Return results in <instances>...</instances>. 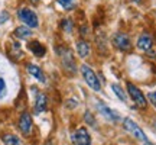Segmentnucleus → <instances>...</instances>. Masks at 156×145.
Wrapping results in <instances>:
<instances>
[{
	"label": "nucleus",
	"mask_w": 156,
	"mask_h": 145,
	"mask_svg": "<svg viewBox=\"0 0 156 145\" xmlns=\"http://www.w3.org/2000/svg\"><path fill=\"white\" fill-rule=\"evenodd\" d=\"M127 91L130 97H132V100L134 102V105L140 109H146L147 106V102H146V97L143 96V93L140 91L133 83H127Z\"/></svg>",
	"instance_id": "obj_3"
},
{
	"label": "nucleus",
	"mask_w": 156,
	"mask_h": 145,
	"mask_svg": "<svg viewBox=\"0 0 156 145\" xmlns=\"http://www.w3.org/2000/svg\"><path fill=\"white\" fill-rule=\"evenodd\" d=\"M62 29H64L65 32H68V34H71V32H73V22H71L69 19H64V20H62Z\"/></svg>",
	"instance_id": "obj_19"
},
{
	"label": "nucleus",
	"mask_w": 156,
	"mask_h": 145,
	"mask_svg": "<svg viewBox=\"0 0 156 145\" xmlns=\"http://www.w3.org/2000/svg\"><path fill=\"white\" fill-rule=\"evenodd\" d=\"M28 48H29V51H32V52H34V55H36V57H44L45 54H46V48H45L41 42H38V41H32V42H29Z\"/></svg>",
	"instance_id": "obj_12"
},
{
	"label": "nucleus",
	"mask_w": 156,
	"mask_h": 145,
	"mask_svg": "<svg viewBox=\"0 0 156 145\" xmlns=\"http://www.w3.org/2000/svg\"><path fill=\"white\" fill-rule=\"evenodd\" d=\"M19 129L22 131L23 135H29L32 131V117L29 113H22V116L19 119Z\"/></svg>",
	"instance_id": "obj_7"
},
{
	"label": "nucleus",
	"mask_w": 156,
	"mask_h": 145,
	"mask_svg": "<svg viewBox=\"0 0 156 145\" xmlns=\"http://www.w3.org/2000/svg\"><path fill=\"white\" fill-rule=\"evenodd\" d=\"M112 90L114 91V95H116L122 102H126V100H127V96H126V93L123 91V89L120 87V86H119V84H112Z\"/></svg>",
	"instance_id": "obj_17"
},
{
	"label": "nucleus",
	"mask_w": 156,
	"mask_h": 145,
	"mask_svg": "<svg viewBox=\"0 0 156 145\" xmlns=\"http://www.w3.org/2000/svg\"><path fill=\"white\" fill-rule=\"evenodd\" d=\"M84 119H85V122H88L93 128H95L97 126V123H95V119L93 117V115L90 113V112H85V116H84Z\"/></svg>",
	"instance_id": "obj_20"
},
{
	"label": "nucleus",
	"mask_w": 156,
	"mask_h": 145,
	"mask_svg": "<svg viewBox=\"0 0 156 145\" xmlns=\"http://www.w3.org/2000/svg\"><path fill=\"white\" fill-rule=\"evenodd\" d=\"M97 109H98V112H100V113L106 117V119L112 121V122H116V121H119V119H120V116L117 115V112L112 110V109L107 106V105H104V103H97Z\"/></svg>",
	"instance_id": "obj_8"
},
{
	"label": "nucleus",
	"mask_w": 156,
	"mask_h": 145,
	"mask_svg": "<svg viewBox=\"0 0 156 145\" xmlns=\"http://www.w3.org/2000/svg\"><path fill=\"white\" fill-rule=\"evenodd\" d=\"M143 145H155V144H152V142H149V141H146V142H143Z\"/></svg>",
	"instance_id": "obj_24"
},
{
	"label": "nucleus",
	"mask_w": 156,
	"mask_h": 145,
	"mask_svg": "<svg viewBox=\"0 0 156 145\" xmlns=\"http://www.w3.org/2000/svg\"><path fill=\"white\" fill-rule=\"evenodd\" d=\"M17 16H19V19H20L26 26H29V28H38L39 26V20H38L36 13H35L34 10L28 9V7H22V9H19Z\"/></svg>",
	"instance_id": "obj_1"
},
{
	"label": "nucleus",
	"mask_w": 156,
	"mask_h": 145,
	"mask_svg": "<svg viewBox=\"0 0 156 145\" xmlns=\"http://www.w3.org/2000/svg\"><path fill=\"white\" fill-rule=\"evenodd\" d=\"M3 142L5 145H23V142L15 135H5L3 136Z\"/></svg>",
	"instance_id": "obj_16"
},
{
	"label": "nucleus",
	"mask_w": 156,
	"mask_h": 145,
	"mask_svg": "<svg viewBox=\"0 0 156 145\" xmlns=\"http://www.w3.org/2000/svg\"><path fill=\"white\" fill-rule=\"evenodd\" d=\"M153 45V41H152V36L149 34H142L137 39V48L142 51H149Z\"/></svg>",
	"instance_id": "obj_9"
},
{
	"label": "nucleus",
	"mask_w": 156,
	"mask_h": 145,
	"mask_svg": "<svg viewBox=\"0 0 156 145\" xmlns=\"http://www.w3.org/2000/svg\"><path fill=\"white\" fill-rule=\"evenodd\" d=\"M77 52H78V55L81 57V58H85V57L90 54L88 42H85V41H78L77 42Z\"/></svg>",
	"instance_id": "obj_14"
},
{
	"label": "nucleus",
	"mask_w": 156,
	"mask_h": 145,
	"mask_svg": "<svg viewBox=\"0 0 156 145\" xmlns=\"http://www.w3.org/2000/svg\"><path fill=\"white\" fill-rule=\"evenodd\" d=\"M56 2H58L65 10H71V9H74V0H56Z\"/></svg>",
	"instance_id": "obj_18"
},
{
	"label": "nucleus",
	"mask_w": 156,
	"mask_h": 145,
	"mask_svg": "<svg viewBox=\"0 0 156 145\" xmlns=\"http://www.w3.org/2000/svg\"><path fill=\"white\" fill-rule=\"evenodd\" d=\"M113 42L123 52H129V51L132 50V42H130V39H129V36L126 34H122V32L116 34L114 38H113Z\"/></svg>",
	"instance_id": "obj_5"
},
{
	"label": "nucleus",
	"mask_w": 156,
	"mask_h": 145,
	"mask_svg": "<svg viewBox=\"0 0 156 145\" xmlns=\"http://www.w3.org/2000/svg\"><path fill=\"white\" fill-rule=\"evenodd\" d=\"M46 105H48V97L45 93H38L36 96V103H35V112L36 113H42L46 110Z\"/></svg>",
	"instance_id": "obj_11"
},
{
	"label": "nucleus",
	"mask_w": 156,
	"mask_h": 145,
	"mask_svg": "<svg viewBox=\"0 0 156 145\" xmlns=\"http://www.w3.org/2000/svg\"><path fill=\"white\" fill-rule=\"evenodd\" d=\"M61 57H62L64 68L69 70L71 72L75 71V64H74V60H73V57H71V54H69V51H64V52L61 54Z\"/></svg>",
	"instance_id": "obj_13"
},
{
	"label": "nucleus",
	"mask_w": 156,
	"mask_h": 145,
	"mask_svg": "<svg viewBox=\"0 0 156 145\" xmlns=\"http://www.w3.org/2000/svg\"><path fill=\"white\" fill-rule=\"evenodd\" d=\"M123 125H124V128L127 129L130 134L134 135V138H137V139L142 141V142H146V141H147V136L145 135V132H143V131L139 128V125L136 122H133L132 119L126 117V119L123 121Z\"/></svg>",
	"instance_id": "obj_4"
},
{
	"label": "nucleus",
	"mask_w": 156,
	"mask_h": 145,
	"mask_svg": "<svg viewBox=\"0 0 156 145\" xmlns=\"http://www.w3.org/2000/svg\"><path fill=\"white\" fill-rule=\"evenodd\" d=\"M73 142L75 145H91V138L85 128L77 129L73 134Z\"/></svg>",
	"instance_id": "obj_6"
},
{
	"label": "nucleus",
	"mask_w": 156,
	"mask_h": 145,
	"mask_svg": "<svg viewBox=\"0 0 156 145\" xmlns=\"http://www.w3.org/2000/svg\"><path fill=\"white\" fill-rule=\"evenodd\" d=\"M81 72H83V77H84V80H85V83L88 84V86L94 90V91H100V90H101L100 80L97 78L95 72L93 71V70H91L87 64L81 65Z\"/></svg>",
	"instance_id": "obj_2"
},
{
	"label": "nucleus",
	"mask_w": 156,
	"mask_h": 145,
	"mask_svg": "<svg viewBox=\"0 0 156 145\" xmlns=\"http://www.w3.org/2000/svg\"><path fill=\"white\" fill-rule=\"evenodd\" d=\"M7 19H9V13H7L6 10H5V12H2V13H0V23L6 22Z\"/></svg>",
	"instance_id": "obj_23"
},
{
	"label": "nucleus",
	"mask_w": 156,
	"mask_h": 145,
	"mask_svg": "<svg viewBox=\"0 0 156 145\" xmlns=\"http://www.w3.org/2000/svg\"><path fill=\"white\" fill-rule=\"evenodd\" d=\"M6 93H7V90H6V81L0 77V99H2V97H5Z\"/></svg>",
	"instance_id": "obj_21"
},
{
	"label": "nucleus",
	"mask_w": 156,
	"mask_h": 145,
	"mask_svg": "<svg viewBox=\"0 0 156 145\" xmlns=\"http://www.w3.org/2000/svg\"><path fill=\"white\" fill-rule=\"evenodd\" d=\"M26 70H28V72L30 76H34V77L36 78V80H39L41 83H45V81H46L44 71H42L38 65H35V64H28V65H26Z\"/></svg>",
	"instance_id": "obj_10"
},
{
	"label": "nucleus",
	"mask_w": 156,
	"mask_h": 145,
	"mask_svg": "<svg viewBox=\"0 0 156 145\" xmlns=\"http://www.w3.org/2000/svg\"><path fill=\"white\" fill-rule=\"evenodd\" d=\"M133 2H136V3H139V2H140V0H133Z\"/></svg>",
	"instance_id": "obj_26"
},
{
	"label": "nucleus",
	"mask_w": 156,
	"mask_h": 145,
	"mask_svg": "<svg viewBox=\"0 0 156 145\" xmlns=\"http://www.w3.org/2000/svg\"><path fill=\"white\" fill-rule=\"evenodd\" d=\"M147 97H149V102H151L152 105L156 107V91H152V93H149V96H147Z\"/></svg>",
	"instance_id": "obj_22"
},
{
	"label": "nucleus",
	"mask_w": 156,
	"mask_h": 145,
	"mask_svg": "<svg viewBox=\"0 0 156 145\" xmlns=\"http://www.w3.org/2000/svg\"><path fill=\"white\" fill-rule=\"evenodd\" d=\"M15 35H16L19 39H28L30 35H32V32H30V28L29 26H17L16 29H15Z\"/></svg>",
	"instance_id": "obj_15"
},
{
	"label": "nucleus",
	"mask_w": 156,
	"mask_h": 145,
	"mask_svg": "<svg viewBox=\"0 0 156 145\" xmlns=\"http://www.w3.org/2000/svg\"><path fill=\"white\" fill-rule=\"evenodd\" d=\"M30 2H32L34 5H38V2H39V0H30Z\"/></svg>",
	"instance_id": "obj_25"
}]
</instances>
